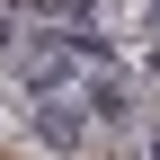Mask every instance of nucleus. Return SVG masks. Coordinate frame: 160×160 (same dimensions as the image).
I'll list each match as a JSON object with an SVG mask.
<instances>
[{"mask_svg": "<svg viewBox=\"0 0 160 160\" xmlns=\"http://www.w3.org/2000/svg\"><path fill=\"white\" fill-rule=\"evenodd\" d=\"M36 133H45L53 151H71V142H80L89 125H80V107H62V98H45V107H36Z\"/></svg>", "mask_w": 160, "mask_h": 160, "instance_id": "obj_2", "label": "nucleus"}, {"mask_svg": "<svg viewBox=\"0 0 160 160\" xmlns=\"http://www.w3.org/2000/svg\"><path fill=\"white\" fill-rule=\"evenodd\" d=\"M142 27H151V36H160V0H142Z\"/></svg>", "mask_w": 160, "mask_h": 160, "instance_id": "obj_4", "label": "nucleus"}, {"mask_svg": "<svg viewBox=\"0 0 160 160\" xmlns=\"http://www.w3.org/2000/svg\"><path fill=\"white\" fill-rule=\"evenodd\" d=\"M80 107H89V116H98V125H125V116H133V98H125V89H116V80H98V89H89V98H80Z\"/></svg>", "mask_w": 160, "mask_h": 160, "instance_id": "obj_3", "label": "nucleus"}, {"mask_svg": "<svg viewBox=\"0 0 160 160\" xmlns=\"http://www.w3.org/2000/svg\"><path fill=\"white\" fill-rule=\"evenodd\" d=\"M62 80H71V45H62V36H45V45L27 53V89H45V98H53Z\"/></svg>", "mask_w": 160, "mask_h": 160, "instance_id": "obj_1", "label": "nucleus"}, {"mask_svg": "<svg viewBox=\"0 0 160 160\" xmlns=\"http://www.w3.org/2000/svg\"><path fill=\"white\" fill-rule=\"evenodd\" d=\"M151 80H160V53H151Z\"/></svg>", "mask_w": 160, "mask_h": 160, "instance_id": "obj_5", "label": "nucleus"}]
</instances>
